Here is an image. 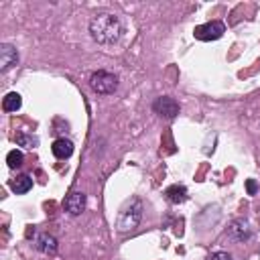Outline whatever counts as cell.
I'll use <instances>...</instances> for the list:
<instances>
[{
	"mask_svg": "<svg viewBox=\"0 0 260 260\" xmlns=\"http://www.w3.org/2000/svg\"><path fill=\"white\" fill-rule=\"evenodd\" d=\"M20 106H22V98H20V93H16V91L6 93L4 100H2V108H4L6 112H16Z\"/></svg>",
	"mask_w": 260,
	"mask_h": 260,
	"instance_id": "13",
	"label": "cell"
},
{
	"mask_svg": "<svg viewBox=\"0 0 260 260\" xmlns=\"http://www.w3.org/2000/svg\"><path fill=\"white\" fill-rule=\"evenodd\" d=\"M165 197H167L169 203L179 205V203H183V201L187 199V189H185L183 185H169V187L165 189Z\"/></svg>",
	"mask_w": 260,
	"mask_h": 260,
	"instance_id": "10",
	"label": "cell"
},
{
	"mask_svg": "<svg viewBox=\"0 0 260 260\" xmlns=\"http://www.w3.org/2000/svg\"><path fill=\"white\" fill-rule=\"evenodd\" d=\"M140 219H142V203H140L138 199H132V201H128V203L122 207V211L118 213L116 228H118V232H130V230L138 228Z\"/></svg>",
	"mask_w": 260,
	"mask_h": 260,
	"instance_id": "2",
	"label": "cell"
},
{
	"mask_svg": "<svg viewBox=\"0 0 260 260\" xmlns=\"http://www.w3.org/2000/svg\"><path fill=\"white\" fill-rule=\"evenodd\" d=\"M228 236H230V238H234V240H238V242L248 240V238H250V228H248V221H246V219H236V221L230 225Z\"/></svg>",
	"mask_w": 260,
	"mask_h": 260,
	"instance_id": "8",
	"label": "cell"
},
{
	"mask_svg": "<svg viewBox=\"0 0 260 260\" xmlns=\"http://www.w3.org/2000/svg\"><path fill=\"white\" fill-rule=\"evenodd\" d=\"M223 32H225V26H223V22H219V20H211V22L199 24V26H195V30H193L195 39H199V41H217Z\"/></svg>",
	"mask_w": 260,
	"mask_h": 260,
	"instance_id": "4",
	"label": "cell"
},
{
	"mask_svg": "<svg viewBox=\"0 0 260 260\" xmlns=\"http://www.w3.org/2000/svg\"><path fill=\"white\" fill-rule=\"evenodd\" d=\"M16 61H18L16 49H14L12 45H8V43L0 45V69L6 71V69H10L12 65H16Z\"/></svg>",
	"mask_w": 260,
	"mask_h": 260,
	"instance_id": "6",
	"label": "cell"
},
{
	"mask_svg": "<svg viewBox=\"0 0 260 260\" xmlns=\"http://www.w3.org/2000/svg\"><path fill=\"white\" fill-rule=\"evenodd\" d=\"M16 144L18 146H24V148H35L39 144V138L37 136H30V134H24V132H18L16 134Z\"/></svg>",
	"mask_w": 260,
	"mask_h": 260,
	"instance_id": "14",
	"label": "cell"
},
{
	"mask_svg": "<svg viewBox=\"0 0 260 260\" xmlns=\"http://www.w3.org/2000/svg\"><path fill=\"white\" fill-rule=\"evenodd\" d=\"M37 250L43 254H55L57 252V240L49 234H41L37 238Z\"/></svg>",
	"mask_w": 260,
	"mask_h": 260,
	"instance_id": "11",
	"label": "cell"
},
{
	"mask_svg": "<svg viewBox=\"0 0 260 260\" xmlns=\"http://www.w3.org/2000/svg\"><path fill=\"white\" fill-rule=\"evenodd\" d=\"M152 110L158 114V116H162V118H175L177 114H179V104L173 100V98H169V95H162V98H158L154 104H152Z\"/></svg>",
	"mask_w": 260,
	"mask_h": 260,
	"instance_id": "5",
	"label": "cell"
},
{
	"mask_svg": "<svg viewBox=\"0 0 260 260\" xmlns=\"http://www.w3.org/2000/svg\"><path fill=\"white\" fill-rule=\"evenodd\" d=\"M51 150H53V154L57 156V158H69L71 154H73V142L71 140H67V138H57L53 144H51Z\"/></svg>",
	"mask_w": 260,
	"mask_h": 260,
	"instance_id": "9",
	"label": "cell"
},
{
	"mask_svg": "<svg viewBox=\"0 0 260 260\" xmlns=\"http://www.w3.org/2000/svg\"><path fill=\"white\" fill-rule=\"evenodd\" d=\"M22 160H24V156H22V152L20 150H10L8 154H6V162H8V167L10 169H16V167H20L22 165Z\"/></svg>",
	"mask_w": 260,
	"mask_h": 260,
	"instance_id": "15",
	"label": "cell"
},
{
	"mask_svg": "<svg viewBox=\"0 0 260 260\" xmlns=\"http://www.w3.org/2000/svg\"><path fill=\"white\" fill-rule=\"evenodd\" d=\"M89 35L102 45H112L122 35V22L112 12H100L89 20Z\"/></svg>",
	"mask_w": 260,
	"mask_h": 260,
	"instance_id": "1",
	"label": "cell"
},
{
	"mask_svg": "<svg viewBox=\"0 0 260 260\" xmlns=\"http://www.w3.org/2000/svg\"><path fill=\"white\" fill-rule=\"evenodd\" d=\"M65 209L71 213V215H79L83 209H85V195L75 191V193H69L67 199H65Z\"/></svg>",
	"mask_w": 260,
	"mask_h": 260,
	"instance_id": "7",
	"label": "cell"
},
{
	"mask_svg": "<svg viewBox=\"0 0 260 260\" xmlns=\"http://www.w3.org/2000/svg\"><path fill=\"white\" fill-rule=\"evenodd\" d=\"M209 260H232V256H230L228 252H215Z\"/></svg>",
	"mask_w": 260,
	"mask_h": 260,
	"instance_id": "17",
	"label": "cell"
},
{
	"mask_svg": "<svg viewBox=\"0 0 260 260\" xmlns=\"http://www.w3.org/2000/svg\"><path fill=\"white\" fill-rule=\"evenodd\" d=\"M246 189H248L250 195H254V193L258 191V183H256L254 179H248V181H246Z\"/></svg>",
	"mask_w": 260,
	"mask_h": 260,
	"instance_id": "16",
	"label": "cell"
},
{
	"mask_svg": "<svg viewBox=\"0 0 260 260\" xmlns=\"http://www.w3.org/2000/svg\"><path fill=\"white\" fill-rule=\"evenodd\" d=\"M89 85H91V89L95 93H102V95L114 93L116 87H118V77L114 73H110V71H95L89 77Z\"/></svg>",
	"mask_w": 260,
	"mask_h": 260,
	"instance_id": "3",
	"label": "cell"
},
{
	"mask_svg": "<svg viewBox=\"0 0 260 260\" xmlns=\"http://www.w3.org/2000/svg\"><path fill=\"white\" fill-rule=\"evenodd\" d=\"M30 187H32V179H30L28 175H18V177L10 183V189H12L16 195H22V193L30 191Z\"/></svg>",
	"mask_w": 260,
	"mask_h": 260,
	"instance_id": "12",
	"label": "cell"
}]
</instances>
